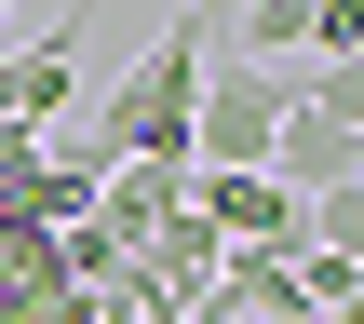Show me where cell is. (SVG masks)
Masks as SVG:
<instances>
[{
  "mask_svg": "<svg viewBox=\"0 0 364 324\" xmlns=\"http://www.w3.org/2000/svg\"><path fill=\"white\" fill-rule=\"evenodd\" d=\"M203 68H216V27L203 14H176L122 81H108V108L81 122L108 162H189V108H203Z\"/></svg>",
  "mask_w": 364,
  "mask_h": 324,
  "instance_id": "obj_1",
  "label": "cell"
},
{
  "mask_svg": "<svg viewBox=\"0 0 364 324\" xmlns=\"http://www.w3.org/2000/svg\"><path fill=\"white\" fill-rule=\"evenodd\" d=\"M284 108H297V68L216 54V68H203V108H189V176H257L270 135H284Z\"/></svg>",
  "mask_w": 364,
  "mask_h": 324,
  "instance_id": "obj_2",
  "label": "cell"
},
{
  "mask_svg": "<svg viewBox=\"0 0 364 324\" xmlns=\"http://www.w3.org/2000/svg\"><path fill=\"white\" fill-rule=\"evenodd\" d=\"M68 108H81V41H68V27L14 41V54H0V122H14V135H54Z\"/></svg>",
  "mask_w": 364,
  "mask_h": 324,
  "instance_id": "obj_3",
  "label": "cell"
},
{
  "mask_svg": "<svg viewBox=\"0 0 364 324\" xmlns=\"http://www.w3.org/2000/svg\"><path fill=\"white\" fill-rule=\"evenodd\" d=\"M270 189H297V203H324V189H351L364 176V135H338V122H311V108H284V135H270V162H257Z\"/></svg>",
  "mask_w": 364,
  "mask_h": 324,
  "instance_id": "obj_4",
  "label": "cell"
},
{
  "mask_svg": "<svg viewBox=\"0 0 364 324\" xmlns=\"http://www.w3.org/2000/svg\"><path fill=\"white\" fill-rule=\"evenodd\" d=\"M0 324H68V257L41 216H0Z\"/></svg>",
  "mask_w": 364,
  "mask_h": 324,
  "instance_id": "obj_5",
  "label": "cell"
},
{
  "mask_svg": "<svg viewBox=\"0 0 364 324\" xmlns=\"http://www.w3.org/2000/svg\"><path fill=\"white\" fill-rule=\"evenodd\" d=\"M216 54H243V68L311 54V0H230V41H216Z\"/></svg>",
  "mask_w": 364,
  "mask_h": 324,
  "instance_id": "obj_6",
  "label": "cell"
},
{
  "mask_svg": "<svg viewBox=\"0 0 364 324\" xmlns=\"http://www.w3.org/2000/svg\"><path fill=\"white\" fill-rule=\"evenodd\" d=\"M364 54V0H311V68H351Z\"/></svg>",
  "mask_w": 364,
  "mask_h": 324,
  "instance_id": "obj_7",
  "label": "cell"
},
{
  "mask_svg": "<svg viewBox=\"0 0 364 324\" xmlns=\"http://www.w3.org/2000/svg\"><path fill=\"white\" fill-rule=\"evenodd\" d=\"M27 176H41V135L0 122V216H27Z\"/></svg>",
  "mask_w": 364,
  "mask_h": 324,
  "instance_id": "obj_8",
  "label": "cell"
},
{
  "mask_svg": "<svg viewBox=\"0 0 364 324\" xmlns=\"http://www.w3.org/2000/svg\"><path fill=\"white\" fill-rule=\"evenodd\" d=\"M0 14H14V0H0Z\"/></svg>",
  "mask_w": 364,
  "mask_h": 324,
  "instance_id": "obj_9",
  "label": "cell"
}]
</instances>
